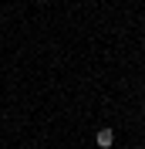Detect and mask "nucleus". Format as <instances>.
Listing matches in <instances>:
<instances>
[{
    "label": "nucleus",
    "mask_w": 145,
    "mask_h": 149,
    "mask_svg": "<svg viewBox=\"0 0 145 149\" xmlns=\"http://www.w3.org/2000/svg\"><path fill=\"white\" fill-rule=\"evenodd\" d=\"M95 142H98V149H111V146H115V132H111V129H98Z\"/></svg>",
    "instance_id": "1"
}]
</instances>
